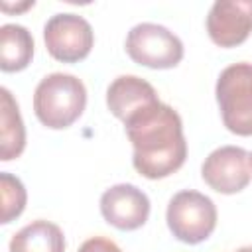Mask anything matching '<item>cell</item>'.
<instances>
[{
	"instance_id": "cell-1",
	"label": "cell",
	"mask_w": 252,
	"mask_h": 252,
	"mask_svg": "<svg viewBox=\"0 0 252 252\" xmlns=\"http://www.w3.org/2000/svg\"><path fill=\"white\" fill-rule=\"evenodd\" d=\"M132 142L134 169L146 179H163L175 173L187 158L183 122L177 110L158 102L124 124Z\"/></svg>"
},
{
	"instance_id": "cell-4",
	"label": "cell",
	"mask_w": 252,
	"mask_h": 252,
	"mask_svg": "<svg viewBox=\"0 0 252 252\" xmlns=\"http://www.w3.org/2000/svg\"><path fill=\"white\" fill-rule=\"evenodd\" d=\"M165 220L179 242L199 244L207 240L217 226V207L207 195L185 189L169 199Z\"/></svg>"
},
{
	"instance_id": "cell-15",
	"label": "cell",
	"mask_w": 252,
	"mask_h": 252,
	"mask_svg": "<svg viewBox=\"0 0 252 252\" xmlns=\"http://www.w3.org/2000/svg\"><path fill=\"white\" fill-rule=\"evenodd\" d=\"M77 252H122L118 248L116 242H112L110 238H104V236H93L89 240H85Z\"/></svg>"
},
{
	"instance_id": "cell-13",
	"label": "cell",
	"mask_w": 252,
	"mask_h": 252,
	"mask_svg": "<svg viewBox=\"0 0 252 252\" xmlns=\"http://www.w3.org/2000/svg\"><path fill=\"white\" fill-rule=\"evenodd\" d=\"M33 57V37L18 24H4L0 28V69L4 73L24 71Z\"/></svg>"
},
{
	"instance_id": "cell-12",
	"label": "cell",
	"mask_w": 252,
	"mask_h": 252,
	"mask_svg": "<svg viewBox=\"0 0 252 252\" xmlns=\"http://www.w3.org/2000/svg\"><path fill=\"white\" fill-rule=\"evenodd\" d=\"M10 252H65V234L55 222L37 219L12 236Z\"/></svg>"
},
{
	"instance_id": "cell-3",
	"label": "cell",
	"mask_w": 252,
	"mask_h": 252,
	"mask_svg": "<svg viewBox=\"0 0 252 252\" xmlns=\"http://www.w3.org/2000/svg\"><path fill=\"white\" fill-rule=\"evenodd\" d=\"M222 124L236 136H252V63H234L220 71L215 87Z\"/></svg>"
},
{
	"instance_id": "cell-2",
	"label": "cell",
	"mask_w": 252,
	"mask_h": 252,
	"mask_svg": "<svg viewBox=\"0 0 252 252\" xmlns=\"http://www.w3.org/2000/svg\"><path fill=\"white\" fill-rule=\"evenodd\" d=\"M87 106V89L81 79L69 73H51L43 77L33 93V112L37 120L51 128H69Z\"/></svg>"
},
{
	"instance_id": "cell-18",
	"label": "cell",
	"mask_w": 252,
	"mask_h": 252,
	"mask_svg": "<svg viewBox=\"0 0 252 252\" xmlns=\"http://www.w3.org/2000/svg\"><path fill=\"white\" fill-rule=\"evenodd\" d=\"M250 163H252V154H250Z\"/></svg>"
},
{
	"instance_id": "cell-6",
	"label": "cell",
	"mask_w": 252,
	"mask_h": 252,
	"mask_svg": "<svg viewBox=\"0 0 252 252\" xmlns=\"http://www.w3.org/2000/svg\"><path fill=\"white\" fill-rule=\"evenodd\" d=\"M43 41L53 59L61 63H77L89 57L94 45V33L83 16L55 14L43 26Z\"/></svg>"
},
{
	"instance_id": "cell-16",
	"label": "cell",
	"mask_w": 252,
	"mask_h": 252,
	"mask_svg": "<svg viewBox=\"0 0 252 252\" xmlns=\"http://www.w3.org/2000/svg\"><path fill=\"white\" fill-rule=\"evenodd\" d=\"M33 4H35L33 0H30V2H24V4H16V6H10L8 2H2V10H4V12H8V14H10V12H24V10L32 8Z\"/></svg>"
},
{
	"instance_id": "cell-11",
	"label": "cell",
	"mask_w": 252,
	"mask_h": 252,
	"mask_svg": "<svg viewBox=\"0 0 252 252\" xmlns=\"http://www.w3.org/2000/svg\"><path fill=\"white\" fill-rule=\"evenodd\" d=\"M26 148V128L12 93L0 89V159L10 161L20 158Z\"/></svg>"
},
{
	"instance_id": "cell-5",
	"label": "cell",
	"mask_w": 252,
	"mask_h": 252,
	"mask_svg": "<svg viewBox=\"0 0 252 252\" xmlns=\"http://www.w3.org/2000/svg\"><path fill=\"white\" fill-rule=\"evenodd\" d=\"M128 57L150 69H173L183 59L181 39L167 28L152 22L134 26L126 35Z\"/></svg>"
},
{
	"instance_id": "cell-14",
	"label": "cell",
	"mask_w": 252,
	"mask_h": 252,
	"mask_svg": "<svg viewBox=\"0 0 252 252\" xmlns=\"http://www.w3.org/2000/svg\"><path fill=\"white\" fill-rule=\"evenodd\" d=\"M0 195H2V217H0L2 220L0 222L8 224L24 213L28 193H26L24 183L16 175L2 171L0 173Z\"/></svg>"
},
{
	"instance_id": "cell-17",
	"label": "cell",
	"mask_w": 252,
	"mask_h": 252,
	"mask_svg": "<svg viewBox=\"0 0 252 252\" xmlns=\"http://www.w3.org/2000/svg\"><path fill=\"white\" fill-rule=\"evenodd\" d=\"M234 252H252V246H242V248H238Z\"/></svg>"
},
{
	"instance_id": "cell-10",
	"label": "cell",
	"mask_w": 252,
	"mask_h": 252,
	"mask_svg": "<svg viewBox=\"0 0 252 252\" xmlns=\"http://www.w3.org/2000/svg\"><path fill=\"white\" fill-rule=\"evenodd\" d=\"M158 102L161 100L156 89L136 75H120L106 89V106L124 124Z\"/></svg>"
},
{
	"instance_id": "cell-8",
	"label": "cell",
	"mask_w": 252,
	"mask_h": 252,
	"mask_svg": "<svg viewBox=\"0 0 252 252\" xmlns=\"http://www.w3.org/2000/svg\"><path fill=\"white\" fill-rule=\"evenodd\" d=\"M100 215L118 230H136L150 217V199L136 185L118 183L100 195Z\"/></svg>"
},
{
	"instance_id": "cell-7",
	"label": "cell",
	"mask_w": 252,
	"mask_h": 252,
	"mask_svg": "<svg viewBox=\"0 0 252 252\" xmlns=\"http://www.w3.org/2000/svg\"><path fill=\"white\" fill-rule=\"evenodd\" d=\"M201 177L217 193H240L252 179L250 154L238 146H220L205 158Z\"/></svg>"
},
{
	"instance_id": "cell-9",
	"label": "cell",
	"mask_w": 252,
	"mask_h": 252,
	"mask_svg": "<svg viewBox=\"0 0 252 252\" xmlns=\"http://www.w3.org/2000/svg\"><path fill=\"white\" fill-rule=\"evenodd\" d=\"M207 33L219 47H236L252 33V0H217L207 16Z\"/></svg>"
}]
</instances>
